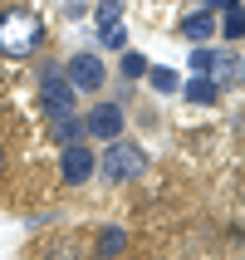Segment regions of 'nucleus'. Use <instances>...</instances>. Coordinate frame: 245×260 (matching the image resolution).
Returning <instances> with one entry per match:
<instances>
[{"instance_id": "1", "label": "nucleus", "mask_w": 245, "mask_h": 260, "mask_svg": "<svg viewBox=\"0 0 245 260\" xmlns=\"http://www.w3.org/2000/svg\"><path fill=\"white\" fill-rule=\"evenodd\" d=\"M40 40H44V25H40V15L29 10V5H15V10L0 15V54L29 59L40 49Z\"/></svg>"}, {"instance_id": "2", "label": "nucleus", "mask_w": 245, "mask_h": 260, "mask_svg": "<svg viewBox=\"0 0 245 260\" xmlns=\"http://www.w3.org/2000/svg\"><path fill=\"white\" fill-rule=\"evenodd\" d=\"M147 167V152L137 143H108V152L98 157V167L93 172L103 177V182H113V187H123V182H137Z\"/></svg>"}, {"instance_id": "3", "label": "nucleus", "mask_w": 245, "mask_h": 260, "mask_svg": "<svg viewBox=\"0 0 245 260\" xmlns=\"http://www.w3.org/2000/svg\"><path fill=\"white\" fill-rule=\"evenodd\" d=\"M64 79H69V88L74 93H98L103 84H108V69H103V59L98 54H74L69 64H64Z\"/></svg>"}, {"instance_id": "4", "label": "nucleus", "mask_w": 245, "mask_h": 260, "mask_svg": "<svg viewBox=\"0 0 245 260\" xmlns=\"http://www.w3.org/2000/svg\"><path fill=\"white\" fill-rule=\"evenodd\" d=\"M40 103H44V113H49V123L74 113V88H69V79H64L59 69L40 74Z\"/></svg>"}, {"instance_id": "5", "label": "nucleus", "mask_w": 245, "mask_h": 260, "mask_svg": "<svg viewBox=\"0 0 245 260\" xmlns=\"http://www.w3.org/2000/svg\"><path fill=\"white\" fill-rule=\"evenodd\" d=\"M84 133L93 143H118V138H123V108H118V103H98V108L84 118Z\"/></svg>"}, {"instance_id": "6", "label": "nucleus", "mask_w": 245, "mask_h": 260, "mask_svg": "<svg viewBox=\"0 0 245 260\" xmlns=\"http://www.w3.org/2000/svg\"><path fill=\"white\" fill-rule=\"evenodd\" d=\"M93 167H98V157H93L84 143H74V147H64V152H59V172H64V182H69V187L88 182V177H93Z\"/></svg>"}, {"instance_id": "7", "label": "nucleus", "mask_w": 245, "mask_h": 260, "mask_svg": "<svg viewBox=\"0 0 245 260\" xmlns=\"http://www.w3.org/2000/svg\"><path fill=\"white\" fill-rule=\"evenodd\" d=\"M123 250H128V231H123V226H103V231H98V246H93V255H98V260H118Z\"/></svg>"}, {"instance_id": "8", "label": "nucleus", "mask_w": 245, "mask_h": 260, "mask_svg": "<svg viewBox=\"0 0 245 260\" xmlns=\"http://www.w3.org/2000/svg\"><path fill=\"white\" fill-rule=\"evenodd\" d=\"M182 35H187L191 44H206L211 35H216V20H211L206 10H196V15H187V20H182Z\"/></svg>"}, {"instance_id": "9", "label": "nucleus", "mask_w": 245, "mask_h": 260, "mask_svg": "<svg viewBox=\"0 0 245 260\" xmlns=\"http://www.w3.org/2000/svg\"><path fill=\"white\" fill-rule=\"evenodd\" d=\"M49 133H54V143H64V147H74V143H84V118H54L49 123Z\"/></svg>"}, {"instance_id": "10", "label": "nucleus", "mask_w": 245, "mask_h": 260, "mask_svg": "<svg viewBox=\"0 0 245 260\" xmlns=\"http://www.w3.org/2000/svg\"><path fill=\"white\" fill-rule=\"evenodd\" d=\"M221 35H226V40H240L245 35V20H240V0H226V5H221Z\"/></svg>"}, {"instance_id": "11", "label": "nucleus", "mask_w": 245, "mask_h": 260, "mask_svg": "<svg viewBox=\"0 0 245 260\" xmlns=\"http://www.w3.org/2000/svg\"><path fill=\"white\" fill-rule=\"evenodd\" d=\"M182 93H187L191 103H216L221 84H216V79H201V74H196V79H187V84H182Z\"/></svg>"}, {"instance_id": "12", "label": "nucleus", "mask_w": 245, "mask_h": 260, "mask_svg": "<svg viewBox=\"0 0 245 260\" xmlns=\"http://www.w3.org/2000/svg\"><path fill=\"white\" fill-rule=\"evenodd\" d=\"M191 69L201 74V79H211V74L221 69V49H206V44H196V49H191Z\"/></svg>"}, {"instance_id": "13", "label": "nucleus", "mask_w": 245, "mask_h": 260, "mask_svg": "<svg viewBox=\"0 0 245 260\" xmlns=\"http://www.w3.org/2000/svg\"><path fill=\"white\" fill-rule=\"evenodd\" d=\"M147 69H152V64H147V54H137V49H123V79H147Z\"/></svg>"}, {"instance_id": "14", "label": "nucleus", "mask_w": 245, "mask_h": 260, "mask_svg": "<svg viewBox=\"0 0 245 260\" xmlns=\"http://www.w3.org/2000/svg\"><path fill=\"white\" fill-rule=\"evenodd\" d=\"M147 84L157 88V93H177V88H182V74H172V69H147Z\"/></svg>"}, {"instance_id": "15", "label": "nucleus", "mask_w": 245, "mask_h": 260, "mask_svg": "<svg viewBox=\"0 0 245 260\" xmlns=\"http://www.w3.org/2000/svg\"><path fill=\"white\" fill-rule=\"evenodd\" d=\"M98 44H103V49H123V44H128V29H123V20H113V25H98Z\"/></svg>"}, {"instance_id": "16", "label": "nucleus", "mask_w": 245, "mask_h": 260, "mask_svg": "<svg viewBox=\"0 0 245 260\" xmlns=\"http://www.w3.org/2000/svg\"><path fill=\"white\" fill-rule=\"evenodd\" d=\"M93 15H98V25H113V20H123V0H98Z\"/></svg>"}, {"instance_id": "17", "label": "nucleus", "mask_w": 245, "mask_h": 260, "mask_svg": "<svg viewBox=\"0 0 245 260\" xmlns=\"http://www.w3.org/2000/svg\"><path fill=\"white\" fill-rule=\"evenodd\" d=\"M44 260H84V255H79V246H74V241H54V246L44 250Z\"/></svg>"}, {"instance_id": "18", "label": "nucleus", "mask_w": 245, "mask_h": 260, "mask_svg": "<svg viewBox=\"0 0 245 260\" xmlns=\"http://www.w3.org/2000/svg\"><path fill=\"white\" fill-rule=\"evenodd\" d=\"M0 177H5V147H0Z\"/></svg>"}, {"instance_id": "19", "label": "nucleus", "mask_w": 245, "mask_h": 260, "mask_svg": "<svg viewBox=\"0 0 245 260\" xmlns=\"http://www.w3.org/2000/svg\"><path fill=\"white\" fill-rule=\"evenodd\" d=\"M221 5H226V0H221Z\"/></svg>"}]
</instances>
